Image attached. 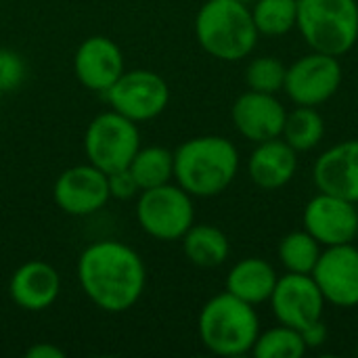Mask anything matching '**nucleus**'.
Returning a JSON list of instances; mask_svg holds the SVG:
<instances>
[{
	"label": "nucleus",
	"instance_id": "nucleus-10",
	"mask_svg": "<svg viewBox=\"0 0 358 358\" xmlns=\"http://www.w3.org/2000/svg\"><path fill=\"white\" fill-rule=\"evenodd\" d=\"M268 302L275 319L294 329H302L323 319V308L327 304L313 275L298 273L279 277Z\"/></svg>",
	"mask_w": 358,
	"mask_h": 358
},
{
	"label": "nucleus",
	"instance_id": "nucleus-5",
	"mask_svg": "<svg viewBox=\"0 0 358 358\" xmlns=\"http://www.w3.org/2000/svg\"><path fill=\"white\" fill-rule=\"evenodd\" d=\"M296 27L313 50L344 57L358 42V2L298 0Z\"/></svg>",
	"mask_w": 358,
	"mask_h": 358
},
{
	"label": "nucleus",
	"instance_id": "nucleus-14",
	"mask_svg": "<svg viewBox=\"0 0 358 358\" xmlns=\"http://www.w3.org/2000/svg\"><path fill=\"white\" fill-rule=\"evenodd\" d=\"M285 115L287 111L275 94L256 90L239 94L231 109V117L237 132L256 145L279 138L283 132Z\"/></svg>",
	"mask_w": 358,
	"mask_h": 358
},
{
	"label": "nucleus",
	"instance_id": "nucleus-31",
	"mask_svg": "<svg viewBox=\"0 0 358 358\" xmlns=\"http://www.w3.org/2000/svg\"><path fill=\"white\" fill-rule=\"evenodd\" d=\"M237 2H241V4H248V6H252V4H254L256 0H237Z\"/></svg>",
	"mask_w": 358,
	"mask_h": 358
},
{
	"label": "nucleus",
	"instance_id": "nucleus-7",
	"mask_svg": "<svg viewBox=\"0 0 358 358\" xmlns=\"http://www.w3.org/2000/svg\"><path fill=\"white\" fill-rule=\"evenodd\" d=\"M138 149L141 134L136 122L113 109L99 113L84 132V153L105 174L128 168Z\"/></svg>",
	"mask_w": 358,
	"mask_h": 358
},
{
	"label": "nucleus",
	"instance_id": "nucleus-2",
	"mask_svg": "<svg viewBox=\"0 0 358 358\" xmlns=\"http://www.w3.org/2000/svg\"><path fill=\"white\" fill-rule=\"evenodd\" d=\"M239 172L237 147L218 134L185 141L174 151V178L191 197L224 193Z\"/></svg>",
	"mask_w": 358,
	"mask_h": 358
},
{
	"label": "nucleus",
	"instance_id": "nucleus-25",
	"mask_svg": "<svg viewBox=\"0 0 358 358\" xmlns=\"http://www.w3.org/2000/svg\"><path fill=\"white\" fill-rule=\"evenodd\" d=\"M306 344L300 329L277 325L266 331H260L252 355L256 358H302L306 355Z\"/></svg>",
	"mask_w": 358,
	"mask_h": 358
},
{
	"label": "nucleus",
	"instance_id": "nucleus-29",
	"mask_svg": "<svg viewBox=\"0 0 358 358\" xmlns=\"http://www.w3.org/2000/svg\"><path fill=\"white\" fill-rule=\"evenodd\" d=\"M300 334H302V340H304V344H306V350H317V348H321V346L327 342L329 329H327L325 321L319 319V321H315V323L302 327Z\"/></svg>",
	"mask_w": 358,
	"mask_h": 358
},
{
	"label": "nucleus",
	"instance_id": "nucleus-9",
	"mask_svg": "<svg viewBox=\"0 0 358 358\" xmlns=\"http://www.w3.org/2000/svg\"><path fill=\"white\" fill-rule=\"evenodd\" d=\"M342 80L340 57L313 50L287 67L283 90L296 105L319 107L340 90Z\"/></svg>",
	"mask_w": 358,
	"mask_h": 358
},
{
	"label": "nucleus",
	"instance_id": "nucleus-24",
	"mask_svg": "<svg viewBox=\"0 0 358 358\" xmlns=\"http://www.w3.org/2000/svg\"><path fill=\"white\" fill-rule=\"evenodd\" d=\"M250 10L260 36H285L298 21V0H256Z\"/></svg>",
	"mask_w": 358,
	"mask_h": 358
},
{
	"label": "nucleus",
	"instance_id": "nucleus-6",
	"mask_svg": "<svg viewBox=\"0 0 358 358\" xmlns=\"http://www.w3.org/2000/svg\"><path fill=\"white\" fill-rule=\"evenodd\" d=\"M136 220L141 229L157 241H176L193 227V197L180 185H162L138 193Z\"/></svg>",
	"mask_w": 358,
	"mask_h": 358
},
{
	"label": "nucleus",
	"instance_id": "nucleus-23",
	"mask_svg": "<svg viewBox=\"0 0 358 358\" xmlns=\"http://www.w3.org/2000/svg\"><path fill=\"white\" fill-rule=\"evenodd\" d=\"M277 252H279V260L287 273L313 275L323 250H321V243L308 231L302 229V231L287 233L279 241Z\"/></svg>",
	"mask_w": 358,
	"mask_h": 358
},
{
	"label": "nucleus",
	"instance_id": "nucleus-26",
	"mask_svg": "<svg viewBox=\"0 0 358 358\" xmlns=\"http://www.w3.org/2000/svg\"><path fill=\"white\" fill-rule=\"evenodd\" d=\"M285 71H287V67L279 59H275L271 55L256 57L250 61V65L245 69V84L250 90L277 94L279 90H283Z\"/></svg>",
	"mask_w": 358,
	"mask_h": 358
},
{
	"label": "nucleus",
	"instance_id": "nucleus-30",
	"mask_svg": "<svg viewBox=\"0 0 358 358\" xmlns=\"http://www.w3.org/2000/svg\"><path fill=\"white\" fill-rule=\"evenodd\" d=\"M27 358H65V352L61 348H57L55 344H48V342H40V344H34L27 352Z\"/></svg>",
	"mask_w": 358,
	"mask_h": 358
},
{
	"label": "nucleus",
	"instance_id": "nucleus-11",
	"mask_svg": "<svg viewBox=\"0 0 358 358\" xmlns=\"http://www.w3.org/2000/svg\"><path fill=\"white\" fill-rule=\"evenodd\" d=\"M327 304L340 308L358 306V248L352 243L325 248L313 271Z\"/></svg>",
	"mask_w": 358,
	"mask_h": 358
},
{
	"label": "nucleus",
	"instance_id": "nucleus-28",
	"mask_svg": "<svg viewBox=\"0 0 358 358\" xmlns=\"http://www.w3.org/2000/svg\"><path fill=\"white\" fill-rule=\"evenodd\" d=\"M107 185H109V195L113 199H132L134 195L141 193V189H138V185H136V180L130 174L128 168L109 172L107 174Z\"/></svg>",
	"mask_w": 358,
	"mask_h": 358
},
{
	"label": "nucleus",
	"instance_id": "nucleus-27",
	"mask_svg": "<svg viewBox=\"0 0 358 358\" xmlns=\"http://www.w3.org/2000/svg\"><path fill=\"white\" fill-rule=\"evenodd\" d=\"M25 78V63L21 55L10 48H0V94L21 86Z\"/></svg>",
	"mask_w": 358,
	"mask_h": 358
},
{
	"label": "nucleus",
	"instance_id": "nucleus-3",
	"mask_svg": "<svg viewBox=\"0 0 358 358\" xmlns=\"http://www.w3.org/2000/svg\"><path fill=\"white\" fill-rule=\"evenodd\" d=\"M258 29L248 4L237 0H208L195 17V38L214 59L235 63L252 55Z\"/></svg>",
	"mask_w": 358,
	"mask_h": 358
},
{
	"label": "nucleus",
	"instance_id": "nucleus-22",
	"mask_svg": "<svg viewBox=\"0 0 358 358\" xmlns=\"http://www.w3.org/2000/svg\"><path fill=\"white\" fill-rule=\"evenodd\" d=\"M323 136H325V122L315 107L298 105L294 111H287L281 138L298 153L315 149L323 141Z\"/></svg>",
	"mask_w": 358,
	"mask_h": 358
},
{
	"label": "nucleus",
	"instance_id": "nucleus-18",
	"mask_svg": "<svg viewBox=\"0 0 358 358\" xmlns=\"http://www.w3.org/2000/svg\"><path fill=\"white\" fill-rule=\"evenodd\" d=\"M298 170V151L289 147L281 136L258 143L248 162V174L252 182L262 191L283 189Z\"/></svg>",
	"mask_w": 358,
	"mask_h": 358
},
{
	"label": "nucleus",
	"instance_id": "nucleus-19",
	"mask_svg": "<svg viewBox=\"0 0 358 358\" xmlns=\"http://www.w3.org/2000/svg\"><path fill=\"white\" fill-rule=\"evenodd\" d=\"M277 273L271 262L250 256L239 260L227 275V292L239 300L258 306L268 302L277 285Z\"/></svg>",
	"mask_w": 358,
	"mask_h": 358
},
{
	"label": "nucleus",
	"instance_id": "nucleus-12",
	"mask_svg": "<svg viewBox=\"0 0 358 358\" xmlns=\"http://www.w3.org/2000/svg\"><path fill=\"white\" fill-rule=\"evenodd\" d=\"M55 203L69 216H90L111 199L107 174L96 166L80 164L63 170L52 189Z\"/></svg>",
	"mask_w": 358,
	"mask_h": 358
},
{
	"label": "nucleus",
	"instance_id": "nucleus-20",
	"mask_svg": "<svg viewBox=\"0 0 358 358\" xmlns=\"http://www.w3.org/2000/svg\"><path fill=\"white\" fill-rule=\"evenodd\" d=\"M182 252L187 260L199 268H216L231 254L229 237L214 224H195L182 235Z\"/></svg>",
	"mask_w": 358,
	"mask_h": 358
},
{
	"label": "nucleus",
	"instance_id": "nucleus-21",
	"mask_svg": "<svg viewBox=\"0 0 358 358\" xmlns=\"http://www.w3.org/2000/svg\"><path fill=\"white\" fill-rule=\"evenodd\" d=\"M128 170L141 191L168 185L174 178V151L159 145L141 147L128 164Z\"/></svg>",
	"mask_w": 358,
	"mask_h": 358
},
{
	"label": "nucleus",
	"instance_id": "nucleus-17",
	"mask_svg": "<svg viewBox=\"0 0 358 358\" xmlns=\"http://www.w3.org/2000/svg\"><path fill=\"white\" fill-rule=\"evenodd\" d=\"M59 292L61 277L57 268L44 260H29L21 264L8 281L10 300L27 313L46 310L55 304Z\"/></svg>",
	"mask_w": 358,
	"mask_h": 358
},
{
	"label": "nucleus",
	"instance_id": "nucleus-15",
	"mask_svg": "<svg viewBox=\"0 0 358 358\" xmlns=\"http://www.w3.org/2000/svg\"><path fill=\"white\" fill-rule=\"evenodd\" d=\"M124 71L122 48L107 36L86 38L73 55V73L88 90L107 92Z\"/></svg>",
	"mask_w": 358,
	"mask_h": 358
},
{
	"label": "nucleus",
	"instance_id": "nucleus-13",
	"mask_svg": "<svg viewBox=\"0 0 358 358\" xmlns=\"http://www.w3.org/2000/svg\"><path fill=\"white\" fill-rule=\"evenodd\" d=\"M302 227L325 248L352 243L358 235L357 203L329 193H319L306 203Z\"/></svg>",
	"mask_w": 358,
	"mask_h": 358
},
{
	"label": "nucleus",
	"instance_id": "nucleus-1",
	"mask_svg": "<svg viewBox=\"0 0 358 358\" xmlns=\"http://www.w3.org/2000/svg\"><path fill=\"white\" fill-rule=\"evenodd\" d=\"M78 281L96 308L105 313H126L145 292L147 268L130 245L105 239L82 252L78 260Z\"/></svg>",
	"mask_w": 358,
	"mask_h": 358
},
{
	"label": "nucleus",
	"instance_id": "nucleus-16",
	"mask_svg": "<svg viewBox=\"0 0 358 358\" xmlns=\"http://www.w3.org/2000/svg\"><path fill=\"white\" fill-rule=\"evenodd\" d=\"M319 193L358 203V141L350 138L319 155L313 170Z\"/></svg>",
	"mask_w": 358,
	"mask_h": 358
},
{
	"label": "nucleus",
	"instance_id": "nucleus-4",
	"mask_svg": "<svg viewBox=\"0 0 358 358\" xmlns=\"http://www.w3.org/2000/svg\"><path fill=\"white\" fill-rule=\"evenodd\" d=\"M201 344L218 357H243L252 352L260 334V319L252 304L222 292L210 298L197 321Z\"/></svg>",
	"mask_w": 358,
	"mask_h": 358
},
{
	"label": "nucleus",
	"instance_id": "nucleus-8",
	"mask_svg": "<svg viewBox=\"0 0 358 358\" xmlns=\"http://www.w3.org/2000/svg\"><path fill=\"white\" fill-rule=\"evenodd\" d=\"M113 111L132 122H149L164 113L170 101L168 82L151 69L124 71L105 92Z\"/></svg>",
	"mask_w": 358,
	"mask_h": 358
}]
</instances>
